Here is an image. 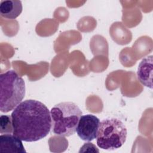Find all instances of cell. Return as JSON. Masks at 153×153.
<instances>
[{
	"instance_id": "cell-2",
	"label": "cell",
	"mask_w": 153,
	"mask_h": 153,
	"mask_svg": "<svg viewBox=\"0 0 153 153\" xmlns=\"http://www.w3.org/2000/svg\"><path fill=\"white\" fill-rule=\"evenodd\" d=\"M52 132L57 136L68 137L76 132L82 111L75 103L64 102L50 110Z\"/></svg>"
},
{
	"instance_id": "cell-7",
	"label": "cell",
	"mask_w": 153,
	"mask_h": 153,
	"mask_svg": "<svg viewBox=\"0 0 153 153\" xmlns=\"http://www.w3.org/2000/svg\"><path fill=\"white\" fill-rule=\"evenodd\" d=\"M152 56H149L142 59L140 62L137 76L139 81L143 85L152 88Z\"/></svg>"
},
{
	"instance_id": "cell-8",
	"label": "cell",
	"mask_w": 153,
	"mask_h": 153,
	"mask_svg": "<svg viewBox=\"0 0 153 153\" xmlns=\"http://www.w3.org/2000/svg\"><path fill=\"white\" fill-rule=\"evenodd\" d=\"M22 4L19 0H2L0 2V14L8 19H15L22 12Z\"/></svg>"
},
{
	"instance_id": "cell-1",
	"label": "cell",
	"mask_w": 153,
	"mask_h": 153,
	"mask_svg": "<svg viewBox=\"0 0 153 153\" xmlns=\"http://www.w3.org/2000/svg\"><path fill=\"white\" fill-rule=\"evenodd\" d=\"M13 134L22 141L36 142L44 138L51 129L50 111L42 102L28 99L12 112Z\"/></svg>"
},
{
	"instance_id": "cell-5",
	"label": "cell",
	"mask_w": 153,
	"mask_h": 153,
	"mask_svg": "<svg viewBox=\"0 0 153 153\" xmlns=\"http://www.w3.org/2000/svg\"><path fill=\"white\" fill-rule=\"evenodd\" d=\"M100 120L93 114L81 115L76 129L79 137L86 142H90L96 138Z\"/></svg>"
},
{
	"instance_id": "cell-6",
	"label": "cell",
	"mask_w": 153,
	"mask_h": 153,
	"mask_svg": "<svg viewBox=\"0 0 153 153\" xmlns=\"http://www.w3.org/2000/svg\"><path fill=\"white\" fill-rule=\"evenodd\" d=\"M0 151L1 152H26L22 140L13 133L1 134Z\"/></svg>"
},
{
	"instance_id": "cell-9",
	"label": "cell",
	"mask_w": 153,
	"mask_h": 153,
	"mask_svg": "<svg viewBox=\"0 0 153 153\" xmlns=\"http://www.w3.org/2000/svg\"><path fill=\"white\" fill-rule=\"evenodd\" d=\"M1 134L13 133V127L12 124L11 117L10 115H2L0 117Z\"/></svg>"
},
{
	"instance_id": "cell-3",
	"label": "cell",
	"mask_w": 153,
	"mask_h": 153,
	"mask_svg": "<svg viewBox=\"0 0 153 153\" xmlns=\"http://www.w3.org/2000/svg\"><path fill=\"white\" fill-rule=\"evenodd\" d=\"M25 92V82L15 71L1 74L0 111L7 113L14 110L22 102Z\"/></svg>"
},
{
	"instance_id": "cell-4",
	"label": "cell",
	"mask_w": 153,
	"mask_h": 153,
	"mask_svg": "<svg viewBox=\"0 0 153 153\" xmlns=\"http://www.w3.org/2000/svg\"><path fill=\"white\" fill-rule=\"evenodd\" d=\"M127 135V128L120 120L116 118L104 119L99 123L97 145L104 150H116L126 142Z\"/></svg>"
}]
</instances>
